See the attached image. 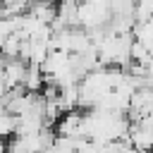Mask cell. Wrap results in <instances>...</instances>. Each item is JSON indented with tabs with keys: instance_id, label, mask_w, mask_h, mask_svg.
I'll return each mask as SVG.
<instances>
[{
	"instance_id": "7",
	"label": "cell",
	"mask_w": 153,
	"mask_h": 153,
	"mask_svg": "<svg viewBox=\"0 0 153 153\" xmlns=\"http://www.w3.org/2000/svg\"><path fill=\"white\" fill-rule=\"evenodd\" d=\"M139 124H141L146 131H151V134H153V112H151V115H146L143 120H139Z\"/></svg>"
},
{
	"instance_id": "6",
	"label": "cell",
	"mask_w": 153,
	"mask_h": 153,
	"mask_svg": "<svg viewBox=\"0 0 153 153\" xmlns=\"http://www.w3.org/2000/svg\"><path fill=\"white\" fill-rule=\"evenodd\" d=\"M136 24H146L153 19V0H136V10H134Z\"/></svg>"
},
{
	"instance_id": "2",
	"label": "cell",
	"mask_w": 153,
	"mask_h": 153,
	"mask_svg": "<svg viewBox=\"0 0 153 153\" xmlns=\"http://www.w3.org/2000/svg\"><path fill=\"white\" fill-rule=\"evenodd\" d=\"M151 112H153V88L141 86V88H136L134 96H131L127 117H129L131 122H139V120H143V117L151 115Z\"/></svg>"
},
{
	"instance_id": "3",
	"label": "cell",
	"mask_w": 153,
	"mask_h": 153,
	"mask_svg": "<svg viewBox=\"0 0 153 153\" xmlns=\"http://www.w3.org/2000/svg\"><path fill=\"white\" fill-rule=\"evenodd\" d=\"M26 69H29V65H26L22 57H17V60H7V62H5V74H2V79H5V91L24 88Z\"/></svg>"
},
{
	"instance_id": "4",
	"label": "cell",
	"mask_w": 153,
	"mask_h": 153,
	"mask_svg": "<svg viewBox=\"0 0 153 153\" xmlns=\"http://www.w3.org/2000/svg\"><path fill=\"white\" fill-rule=\"evenodd\" d=\"M129 141H131V146L136 148V153H153V134L146 131L139 122H131Z\"/></svg>"
},
{
	"instance_id": "8",
	"label": "cell",
	"mask_w": 153,
	"mask_h": 153,
	"mask_svg": "<svg viewBox=\"0 0 153 153\" xmlns=\"http://www.w3.org/2000/svg\"><path fill=\"white\" fill-rule=\"evenodd\" d=\"M0 7H2V0H0Z\"/></svg>"
},
{
	"instance_id": "1",
	"label": "cell",
	"mask_w": 153,
	"mask_h": 153,
	"mask_svg": "<svg viewBox=\"0 0 153 153\" xmlns=\"http://www.w3.org/2000/svg\"><path fill=\"white\" fill-rule=\"evenodd\" d=\"M55 134L81 141V139H84V112H81V110L65 112V115L57 120V124H55Z\"/></svg>"
},
{
	"instance_id": "5",
	"label": "cell",
	"mask_w": 153,
	"mask_h": 153,
	"mask_svg": "<svg viewBox=\"0 0 153 153\" xmlns=\"http://www.w3.org/2000/svg\"><path fill=\"white\" fill-rule=\"evenodd\" d=\"M17 127H19L17 115H12L10 110H5L0 105V139H14L17 136Z\"/></svg>"
}]
</instances>
